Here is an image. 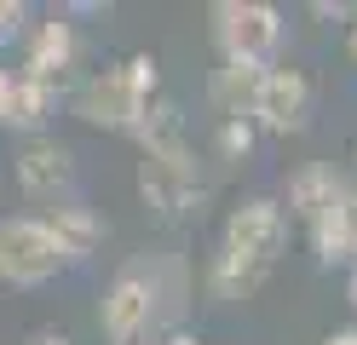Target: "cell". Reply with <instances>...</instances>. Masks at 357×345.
I'll use <instances>...</instances> for the list:
<instances>
[{
  "mask_svg": "<svg viewBox=\"0 0 357 345\" xmlns=\"http://www.w3.org/2000/svg\"><path fill=\"white\" fill-rule=\"evenodd\" d=\"M162 92V69H155L150 52H132L127 63H104L93 69L81 86H75V115L86 127H104V132H132V121L150 109V98Z\"/></svg>",
  "mask_w": 357,
  "mask_h": 345,
  "instance_id": "6da1fadb",
  "label": "cell"
},
{
  "mask_svg": "<svg viewBox=\"0 0 357 345\" xmlns=\"http://www.w3.org/2000/svg\"><path fill=\"white\" fill-rule=\"evenodd\" d=\"M155 322H162V293H155V259L139 253V259H127L116 276H109V288L98 299V334L109 345H139L144 334H155Z\"/></svg>",
  "mask_w": 357,
  "mask_h": 345,
  "instance_id": "7a4b0ae2",
  "label": "cell"
},
{
  "mask_svg": "<svg viewBox=\"0 0 357 345\" xmlns=\"http://www.w3.org/2000/svg\"><path fill=\"white\" fill-rule=\"evenodd\" d=\"M213 23V46H219V63H277V46H282V12L271 0H219L208 12Z\"/></svg>",
  "mask_w": 357,
  "mask_h": 345,
  "instance_id": "3957f363",
  "label": "cell"
},
{
  "mask_svg": "<svg viewBox=\"0 0 357 345\" xmlns=\"http://www.w3.org/2000/svg\"><path fill=\"white\" fill-rule=\"evenodd\" d=\"M139 196L150 201L155 219L167 224H190L208 213V178H202V161L196 155H139Z\"/></svg>",
  "mask_w": 357,
  "mask_h": 345,
  "instance_id": "277c9868",
  "label": "cell"
},
{
  "mask_svg": "<svg viewBox=\"0 0 357 345\" xmlns=\"http://www.w3.org/2000/svg\"><path fill=\"white\" fill-rule=\"evenodd\" d=\"M58 270H63V253L35 213L0 219V282L6 288H47Z\"/></svg>",
  "mask_w": 357,
  "mask_h": 345,
  "instance_id": "5b68a950",
  "label": "cell"
},
{
  "mask_svg": "<svg viewBox=\"0 0 357 345\" xmlns=\"http://www.w3.org/2000/svg\"><path fill=\"white\" fill-rule=\"evenodd\" d=\"M288 213H282V201L277 196H248L242 207H231V219H225V253H236V259H248V265H265V270H277V259L288 253Z\"/></svg>",
  "mask_w": 357,
  "mask_h": 345,
  "instance_id": "8992f818",
  "label": "cell"
},
{
  "mask_svg": "<svg viewBox=\"0 0 357 345\" xmlns=\"http://www.w3.org/2000/svg\"><path fill=\"white\" fill-rule=\"evenodd\" d=\"M317 115V86H311L305 69L294 63H271L259 81V98H254V127L259 132H277V138H294L311 127Z\"/></svg>",
  "mask_w": 357,
  "mask_h": 345,
  "instance_id": "52a82bcc",
  "label": "cell"
},
{
  "mask_svg": "<svg viewBox=\"0 0 357 345\" xmlns=\"http://www.w3.org/2000/svg\"><path fill=\"white\" fill-rule=\"evenodd\" d=\"M12 173H17V190H24L29 201H75V150L70 144H58V138H29L24 150H17L12 161Z\"/></svg>",
  "mask_w": 357,
  "mask_h": 345,
  "instance_id": "ba28073f",
  "label": "cell"
},
{
  "mask_svg": "<svg viewBox=\"0 0 357 345\" xmlns=\"http://www.w3.org/2000/svg\"><path fill=\"white\" fill-rule=\"evenodd\" d=\"M75 52H81V40H75V23L52 12L47 23H35V29H24V69L17 75L24 81H40V86H58L70 81V69H75Z\"/></svg>",
  "mask_w": 357,
  "mask_h": 345,
  "instance_id": "9c48e42d",
  "label": "cell"
},
{
  "mask_svg": "<svg viewBox=\"0 0 357 345\" xmlns=\"http://www.w3.org/2000/svg\"><path fill=\"white\" fill-rule=\"evenodd\" d=\"M40 224H47V236L58 242L63 265L93 259V253H98V242L109 236V224H104L86 201H58V207H47V213H40Z\"/></svg>",
  "mask_w": 357,
  "mask_h": 345,
  "instance_id": "30bf717a",
  "label": "cell"
},
{
  "mask_svg": "<svg viewBox=\"0 0 357 345\" xmlns=\"http://www.w3.org/2000/svg\"><path fill=\"white\" fill-rule=\"evenodd\" d=\"M132 138H139V155H196L190 150V121H185V109H178V98H167V92H155L150 109L132 121Z\"/></svg>",
  "mask_w": 357,
  "mask_h": 345,
  "instance_id": "8fae6325",
  "label": "cell"
},
{
  "mask_svg": "<svg viewBox=\"0 0 357 345\" xmlns=\"http://www.w3.org/2000/svg\"><path fill=\"white\" fill-rule=\"evenodd\" d=\"M265 69L259 63H219L208 75V104L219 109V121H254V98H259Z\"/></svg>",
  "mask_w": 357,
  "mask_h": 345,
  "instance_id": "7c38bea8",
  "label": "cell"
},
{
  "mask_svg": "<svg viewBox=\"0 0 357 345\" xmlns=\"http://www.w3.org/2000/svg\"><path fill=\"white\" fill-rule=\"evenodd\" d=\"M58 104H63V92H58V86H40V81L12 75V92H6V121H0V127L29 132V138H47Z\"/></svg>",
  "mask_w": 357,
  "mask_h": 345,
  "instance_id": "4fadbf2b",
  "label": "cell"
},
{
  "mask_svg": "<svg viewBox=\"0 0 357 345\" xmlns=\"http://www.w3.org/2000/svg\"><path fill=\"white\" fill-rule=\"evenodd\" d=\"M334 196H340V178H334L328 161H300V167L288 173V201H282V213H288V224H294V219L311 224Z\"/></svg>",
  "mask_w": 357,
  "mask_h": 345,
  "instance_id": "5bb4252c",
  "label": "cell"
},
{
  "mask_svg": "<svg viewBox=\"0 0 357 345\" xmlns=\"http://www.w3.org/2000/svg\"><path fill=\"white\" fill-rule=\"evenodd\" d=\"M265 282H271L265 265H248V259H236V253H225V247H219L213 265H208V293L213 299H254Z\"/></svg>",
  "mask_w": 357,
  "mask_h": 345,
  "instance_id": "9a60e30c",
  "label": "cell"
},
{
  "mask_svg": "<svg viewBox=\"0 0 357 345\" xmlns=\"http://www.w3.org/2000/svg\"><path fill=\"white\" fill-rule=\"evenodd\" d=\"M334 247H340V265L357 270V184H340L334 196Z\"/></svg>",
  "mask_w": 357,
  "mask_h": 345,
  "instance_id": "2e32d148",
  "label": "cell"
},
{
  "mask_svg": "<svg viewBox=\"0 0 357 345\" xmlns=\"http://www.w3.org/2000/svg\"><path fill=\"white\" fill-rule=\"evenodd\" d=\"M254 138H259L254 121H219V155H225V161H248L254 155Z\"/></svg>",
  "mask_w": 357,
  "mask_h": 345,
  "instance_id": "e0dca14e",
  "label": "cell"
},
{
  "mask_svg": "<svg viewBox=\"0 0 357 345\" xmlns=\"http://www.w3.org/2000/svg\"><path fill=\"white\" fill-rule=\"evenodd\" d=\"M24 29H29V6L24 0H0V52L24 40Z\"/></svg>",
  "mask_w": 357,
  "mask_h": 345,
  "instance_id": "ac0fdd59",
  "label": "cell"
},
{
  "mask_svg": "<svg viewBox=\"0 0 357 345\" xmlns=\"http://www.w3.org/2000/svg\"><path fill=\"white\" fill-rule=\"evenodd\" d=\"M323 345H357V322H351V328H334V334H323Z\"/></svg>",
  "mask_w": 357,
  "mask_h": 345,
  "instance_id": "d6986e66",
  "label": "cell"
},
{
  "mask_svg": "<svg viewBox=\"0 0 357 345\" xmlns=\"http://www.w3.org/2000/svg\"><path fill=\"white\" fill-rule=\"evenodd\" d=\"M311 17H346V6H340V0H317V6H311Z\"/></svg>",
  "mask_w": 357,
  "mask_h": 345,
  "instance_id": "ffe728a7",
  "label": "cell"
},
{
  "mask_svg": "<svg viewBox=\"0 0 357 345\" xmlns=\"http://www.w3.org/2000/svg\"><path fill=\"white\" fill-rule=\"evenodd\" d=\"M6 92H12V69L0 63V121H6Z\"/></svg>",
  "mask_w": 357,
  "mask_h": 345,
  "instance_id": "44dd1931",
  "label": "cell"
},
{
  "mask_svg": "<svg viewBox=\"0 0 357 345\" xmlns=\"http://www.w3.org/2000/svg\"><path fill=\"white\" fill-rule=\"evenodd\" d=\"M24 345H70V339H63V334H52V328H47V334H35V339H24Z\"/></svg>",
  "mask_w": 357,
  "mask_h": 345,
  "instance_id": "7402d4cb",
  "label": "cell"
},
{
  "mask_svg": "<svg viewBox=\"0 0 357 345\" xmlns=\"http://www.w3.org/2000/svg\"><path fill=\"white\" fill-rule=\"evenodd\" d=\"M167 345H202V339H196V334H185V328H173V334H167Z\"/></svg>",
  "mask_w": 357,
  "mask_h": 345,
  "instance_id": "603a6c76",
  "label": "cell"
},
{
  "mask_svg": "<svg viewBox=\"0 0 357 345\" xmlns=\"http://www.w3.org/2000/svg\"><path fill=\"white\" fill-rule=\"evenodd\" d=\"M346 52H351V63H357V23L346 29Z\"/></svg>",
  "mask_w": 357,
  "mask_h": 345,
  "instance_id": "cb8c5ba5",
  "label": "cell"
},
{
  "mask_svg": "<svg viewBox=\"0 0 357 345\" xmlns=\"http://www.w3.org/2000/svg\"><path fill=\"white\" fill-rule=\"evenodd\" d=\"M346 299H351V311H357V270H351V282H346Z\"/></svg>",
  "mask_w": 357,
  "mask_h": 345,
  "instance_id": "d4e9b609",
  "label": "cell"
}]
</instances>
